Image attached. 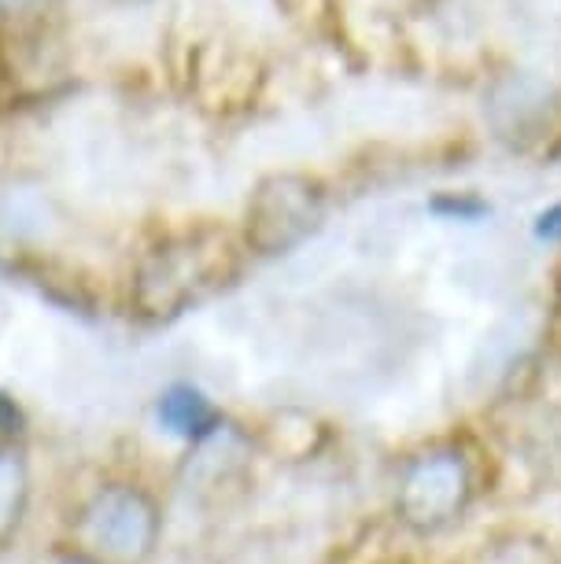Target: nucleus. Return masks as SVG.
I'll return each instance as SVG.
<instances>
[{
  "instance_id": "nucleus-5",
  "label": "nucleus",
  "mask_w": 561,
  "mask_h": 564,
  "mask_svg": "<svg viewBox=\"0 0 561 564\" xmlns=\"http://www.w3.org/2000/svg\"><path fill=\"white\" fill-rule=\"evenodd\" d=\"M159 421H163L166 432L182 435V440H207L218 429L215 406L207 402L204 391L188 384L163 391V399H159Z\"/></svg>"
},
{
  "instance_id": "nucleus-7",
  "label": "nucleus",
  "mask_w": 561,
  "mask_h": 564,
  "mask_svg": "<svg viewBox=\"0 0 561 564\" xmlns=\"http://www.w3.org/2000/svg\"><path fill=\"white\" fill-rule=\"evenodd\" d=\"M536 232L539 240H550V243H561V204L547 207L543 215L536 218Z\"/></svg>"
},
{
  "instance_id": "nucleus-1",
  "label": "nucleus",
  "mask_w": 561,
  "mask_h": 564,
  "mask_svg": "<svg viewBox=\"0 0 561 564\" xmlns=\"http://www.w3.org/2000/svg\"><path fill=\"white\" fill-rule=\"evenodd\" d=\"M233 270V243L218 229H196L155 243L137 265L133 303L152 317L182 314Z\"/></svg>"
},
{
  "instance_id": "nucleus-4",
  "label": "nucleus",
  "mask_w": 561,
  "mask_h": 564,
  "mask_svg": "<svg viewBox=\"0 0 561 564\" xmlns=\"http://www.w3.org/2000/svg\"><path fill=\"white\" fill-rule=\"evenodd\" d=\"M484 115H488L499 141L514 148H532L558 126V97L547 82L517 70L506 74L503 82H495L488 104H484Z\"/></svg>"
},
{
  "instance_id": "nucleus-8",
  "label": "nucleus",
  "mask_w": 561,
  "mask_h": 564,
  "mask_svg": "<svg viewBox=\"0 0 561 564\" xmlns=\"http://www.w3.org/2000/svg\"><path fill=\"white\" fill-rule=\"evenodd\" d=\"M63 564H93V561H86V557H71V561H63Z\"/></svg>"
},
{
  "instance_id": "nucleus-6",
  "label": "nucleus",
  "mask_w": 561,
  "mask_h": 564,
  "mask_svg": "<svg viewBox=\"0 0 561 564\" xmlns=\"http://www.w3.org/2000/svg\"><path fill=\"white\" fill-rule=\"evenodd\" d=\"M26 502V468L12 451H0V535L15 524Z\"/></svg>"
},
{
  "instance_id": "nucleus-2",
  "label": "nucleus",
  "mask_w": 561,
  "mask_h": 564,
  "mask_svg": "<svg viewBox=\"0 0 561 564\" xmlns=\"http://www.w3.org/2000/svg\"><path fill=\"white\" fill-rule=\"evenodd\" d=\"M330 196L311 174H270L256 185L245 207V243L259 254H284L311 240L325 221Z\"/></svg>"
},
{
  "instance_id": "nucleus-3",
  "label": "nucleus",
  "mask_w": 561,
  "mask_h": 564,
  "mask_svg": "<svg viewBox=\"0 0 561 564\" xmlns=\"http://www.w3.org/2000/svg\"><path fill=\"white\" fill-rule=\"evenodd\" d=\"M89 546L104 553L108 561L133 564L152 550L155 539V506L148 502L137 487H104V491L86 506L82 517Z\"/></svg>"
}]
</instances>
